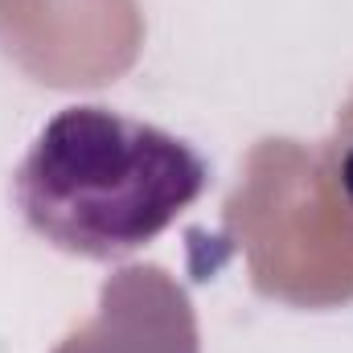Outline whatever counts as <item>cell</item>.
<instances>
[{"instance_id": "7a4b0ae2", "label": "cell", "mask_w": 353, "mask_h": 353, "mask_svg": "<svg viewBox=\"0 0 353 353\" xmlns=\"http://www.w3.org/2000/svg\"><path fill=\"white\" fill-rule=\"evenodd\" d=\"M58 353H197V321L161 267H128L107 279L99 316Z\"/></svg>"}, {"instance_id": "6da1fadb", "label": "cell", "mask_w": 353, "mask_h": 353, "mask_svg": "<svg viewBox=\"0 0 353 353\" xmlns=\"http://www.w3.org/2000/svg\"><path fill=\"white\" fill-rule=\"evenodd\" d=\"M210 181L173 132L107 107L58 111L17 169V205L54 247L115 259L152 243Z\"/></svg>"}]
</instances>
